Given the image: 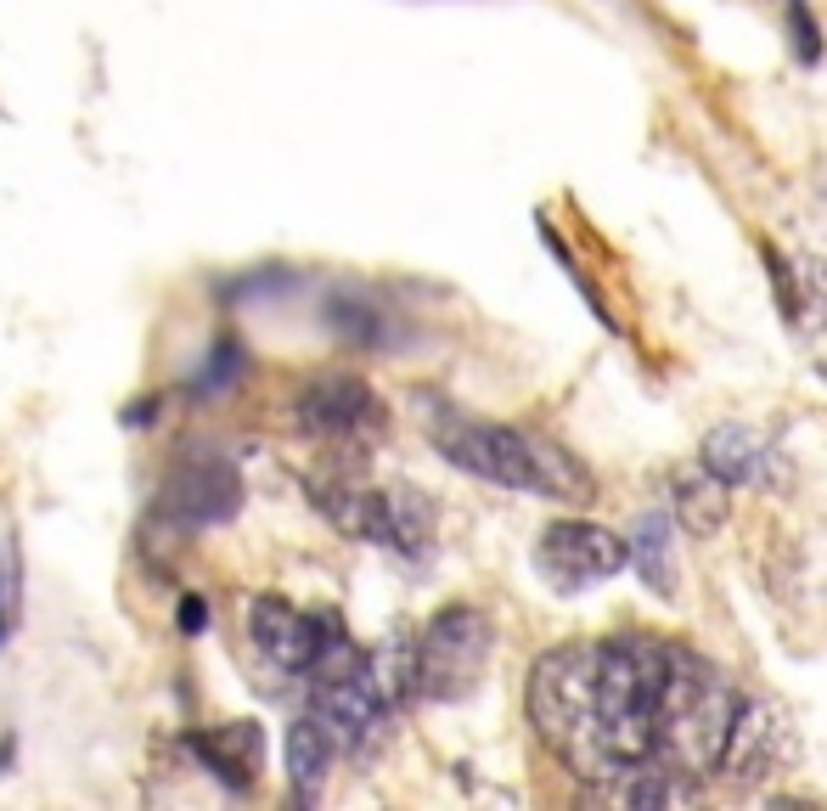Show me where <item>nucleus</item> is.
<instances>
[{"mask_svg":"<svg viewBox=\"0 0 827 811\" xmlns=\"http://www.w3.org/2000/svg\"><path fill=\"white\" fill-rule=\"evenodd\" d=\"M659 637L625 632L603 643H558L529 671V722L563 767L608 794L619 778L659 767V693L670 677Z\"/></svg>","mask_w":827,"mask_h":811,"instance_id":"1","label":"nucleus"},{"mask_svg":"<svg viewBox=\"0 0 827 811\" xmlns=\"http://www.w3.org/2000/svg\"><path fill=\"white\" fill-rule=\"evenodd\" d=\"M417 423L428 446L440 451L451 468H462L467 480L484 485H501V491H523V496H541V502H592V473L580 468L569 451H558L552 440L529 435V428L496 423V417H478L433 390L411 395Z\"/></svg>","mask_w":827,"mask_h":811,"instance_id":"2","label":"nucleus"},{"mask_svg":"<svg viewBox=\"0 0 827 811\" xmlns=\"http://www.w3.org/2000/svg\"><path fill=\"white\" fill-rule=\"evenodd\" d=\"M496 632L490 614L473 603H445L440 614L422 626V637L411 643V671H417V699L433 704H456L484 682V665H490Z\"/></svg>","mask_w":827,"mask_h":811,"instance_id":"3","label":"nucleus"},{"mask_svg":"<svg viewBox=\"0 0 827 811\" xmlns=\"http://www.w3.org/2000/svg\"><path fill=\"white\" fill-rule=\"evenodd\" d=\"M249 502V485H242V468L214 451V446H180V457L164 468L158 496H153V518L169 524L175 536H203L231 524Z\"/></svg>","mask_w":827,"mask_h":811,"instance_id":"4","label":"nucleus"},{"mask_svg":"<svg viewBox=\"0 0 827 811\" xmlns=\"http://www.w3.org/2000/svg\"><path fill=\"white\" fill-rule=\"evenodd\" d=\"M294 423H299V435H310L321 446L366 451L388 435V406L361 372H316L294 395Z\"/></svg>","mask_w":827,"mask_h":811,"instance_id":"5","label":"nucleus"},{"mask_svg":"<svg viewBox=\"0 0 827 811\" xmlns=\"http://www.w3.org/2000/svg\"><path fill=\"white\" fill-rule=\"evenodd\" d=\"M534 569H541V581L552 592H586L597 581H614L619 569H630V536L592 518H558L534 541Z\"/></svg>","mask_w":827,"mask_h":811,"instance_id":"6","label":"nucleus"},{"mask_svg":"<svg viewBox=\"0 0 827 811\" xmlns=\"http://www.w3.org/2000/svg\"><path fill=\"white\" fill-rule=\"evenodd\" d=\"M316 321H321V332L332 344H344L355 355H388V350L411 344L406 316L377 288H366V282H332L321 294V305H316Z\"/></svg>","mask_w":827,"mask_h":811,"instance_id":"7","label":"nucleus"},{"mask_svg":"<svg viewBox=\"0 0 827 811\" xmlns=\"http://www.w3.org/2000/svg\"><path fill=\"white\" fill-rule=\"evenodd\" d=\"M321 632H327V614H305L294 598L260 592L249 603V637L282 677H305L310 671L316 654H321Z\"/></svg>","mask_w":827,"mask_h":811,"instance_id":"8","label":"nucleus"},{"mask_svg":"<svg viewBox=\"0 0 827 811\" xmlns=\"http://www.w3.org/2000/svg\"><path fill=\"white\" fill-rule=\"evenodd\" d=\"M180 749L198 760V772L214 778L225 794H254L260 783V767H265V727L254 715H242L231 727H186L180 733Z\"/></svg>","mask_w":827,"mask_h":811,"instance_id":"9","label":"nucleus"},{"mask_svg":"<svg viewBox=\"0 0 827 811\" xmlns=\"http://www.w3.org/2000/svg\"><path fill=\"white\" fill-rule=\"evenodd\" d=\"M310 502L327 513L332 530H344L350 541H366V547H383V552L395 541V502H388V491L321 473V480H310Z\"/></svg>","mask_w":827,"mask_h":811,"instance_id":"10","label":"nucleus"},{"mask_svg":"<svg viewBox=\"0 0 827 811\" xmlns=\"http://www.w3.org/2000/svg\"><path fill=\"white\" fill-rule=\"evenodd\" d=\"M789 749V727L783 715L760 699H738V715H732V733H726V749H720V772L732 783H754L765 772H776V760Z\"/></svg>","mask_w":827,"mask_h":811,"instance_id":"11","label":"nucleus"},{"mask_svg":"<svg viewBox=\"0 0 827 811\" xmlns=\"http://www.w3.org/2000/svg\"><path fill=\"white\" fill-rule=\"evenodd\" d=\"M282 760H287V789H294L299 805H316L327 794V778H332V760H338V744L332 733L316 722V715H294L282 733Z\"/></svg>","mask_w":827,"mask_h":811,"instance_id":"12","label":"nucleus"},{"mask_svg":"<svg viewBox=\"0 0 827 811\" xmlns=\"http://www.w3.org/2000/svg\"><path fill=\"white\" fill-rule=\"evenodd\" d=\"M765 462H771V446L743 423H720L704 435L698 446V468H709L715 480L726 485H760L765 480Z\"/></svg>","mask_w":827,"mask_h":811,"instance_id":"13","label":"nucleus"},{"mask_svg":"<svg viewBox=\"0 0 827 811\" xmlns=\"http://www.w3.org/2000/svg\"><path fill=\"white\" fill-rule=\"evenodd\" d=\"M732 485L726 480H715L709 468H687V473H675L670 480V507H675V524L687 536H698V541H709L720 524H726V513H732V496H726Z\"/></svg>","mask_w":827,"mask_h":811,"instance_id":"14","label":"nucleus"},{"mask_svg":"<svg viewBox=\"0 0 827 811\" xmlns=\"http://www.w3.org/2000/svg\"><path fill=\"white\" fill-rule=\"evenodd\" d=\"M670 513H642L630 530V563L653 598H675V541H670Z\"/></svg>","mask_w":827,"mask_h":811,"instance_id":"15","label":"nucleus"},{"mask_svg":"<svg viewBox=\"0 0 827 811\" xmlns=\"http://www.w3.org/2000/svg\"><path fill=\"white\" fill-rule=\"evenodd\" d=\"M249 372H254L249 344H242L236 332H220V339L209 344V355L198 361V372H191L186 395L191 401H225V395H236L242 384H249Z\"/></svg>","mask_w":827,"mask_h":811,"instance_id":"16","label":"nucleus"},{"mask_svg":"<svg viewBox=\"0 0 827 811\" xmlns=\"http://www.w3.org/2000/svg\"><path fill=\"white\" fill-rule=\"evenodd\" d=\"M388 502H395V541H388V552L428 558V552H433V536H440V507H433L422 491H411V485L388 491Z\"/></svg>","mask_w":827,"mask_h":811,"instance_id":"17","label":"nucleus"},{"mask_svg":"<svg viewBox=\"0 0 827 811\" xmlns=\"http://www.w3.org/2000/svg\"><path fill=\"white\" fill-rule=\"evenodd\" d=\"M299 294V271L294 265H260L236 282H220V299L225 305H254V299H287Z\"/></svg>","mask_w":827,"mask_h":811,"instance_id":"18","label":"nucleus"},{"mask_svg":"<svg viewBox=\"0 0 827 811\" xmlns=\"http://www.w3.org/2000/svg\"><path fill=\"white\" fill-rule=\"evenodd\" d=\"M789 34H794V57L805 68H816L822 52H827V40H822V23L811 18V0H789Z\"/></svg>","mask_w":827,"mask_h":811,"instance_id":"19","label":"nucleus"},{"mask_svg":"<svg viewBox=\"0 0 827 811\" xmlns=\"http://www.w3.org/2000/svg\"><path fill=\"white\" fill-rule=\"evenodd\" d=\"M175 632H180V637H203V632H209V598H203V592L186 587V592L175 598Z\"/></svg>","mask_w":827,"mask_h":811,"instance_id":"20","label":"nucleus"},{"mask_svg":"<svg viewBox=\"0 0 827 811\" xmlns=\"http://www.w3.org/2000/svg\"><path fill=\"white\" fill-rule=\"evenodd\" d=\"M158 412H164V395H141V401H130V406L119 412V423H124V428H153Z\"/></svg>","mask_w":827,"mask_h":811,"instance_id":"21","label":"nucleus"},{"mask_svg":"<svg viewBox=\"0 0 827 811\" xmlns=\"http://www.w3.org/2000/svg\"><path fill=\"white\" fill-rule=\"evenodd\" d=\"M12 760H18V733H0V778L12 772Z\"/></svg>","mask_w":827,"mask_h":811,"instance_id":"22","label":"nucleus"},{"mask_svg":"<svg viewBox=\"0 0 827 811\" xmlns=\"http://www.w3.org/2000/svg\"><path fill=\"white\" fill-rule=\"evenodd\" d=\"M12 643V609H0V648Z\"/></svg>","mask_w":827,"mask_h":811,"instance_id":"23","label":"nucleus"},{"mask_svg":"<svg viewBox=\"0 0 827 811\" xmlns=\"http://www.w3.org/2000/svg\"><path fill=\"white\" fill-rule=\"evenodd\" d=\"M12 598H18V592L7 587V576H0V609H12Z\"/></svg>","mask_w":827,"mask_h":811,"instance_id":"24","label":"nucleus"}]
</instances>
